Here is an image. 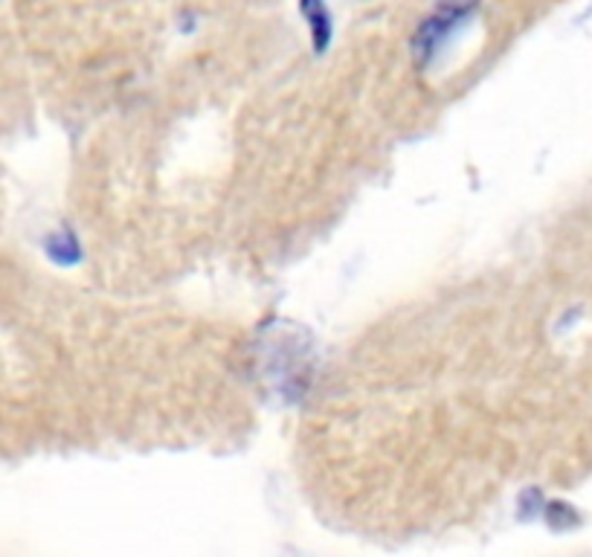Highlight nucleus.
I'll return each mask as SVG.
<instances>
[{
	"label": "nucleus",
	"instance_id": "1",
	"mask_svg": "<svg viewBox=\"0 0 592 557\" xmlns=\"http://www.w3.org/2000/svg\"><path fill=\"white\" fill-rule=\"evenodd\" d=\"M471 9H474L471 0H447V3H442L438 12H433V16L422 23V30H418V38H415L418 50H438V45H442L444 36L451 32L453 23H460L462 18L471 16Z\"/></svg>",
	"mask_w": 592,
	"mask_h": 557
}]
</instances>
